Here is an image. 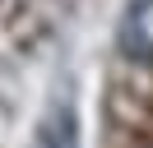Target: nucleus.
Listing matches in <instances>:
<instances>
[{
    "label": "nucleus",
    "mask_w": 153,
    "mask_h": 148,
    "mask_svg": "<svg viewBox=\"0 0 153 148\" xmlns=\"http://www.w3.org/2000/svg\"><path fill=\"white\" fill-rule=\"evenodd\" d=\"M116 46L125 60L153 65V0H130L116 28Z\"/></svg>",
    "instance_id": "f257e3e1"
},
{
    "label": "nucleus",
    "mask_w": 153,
    "mask_h": 148,
    "mask_svg": "<svg viewBox=\"0 0 153 148\" xmlns=\"http://www.w3.org/2000/svg\"><path fill=\"white\" fill-rule=\"evenodd\" d=\"M33 148H79V120L70 107H51L37 125V139Z\"/></svg>",
    "instance_id": "f03ea898"
}]
</instances>
